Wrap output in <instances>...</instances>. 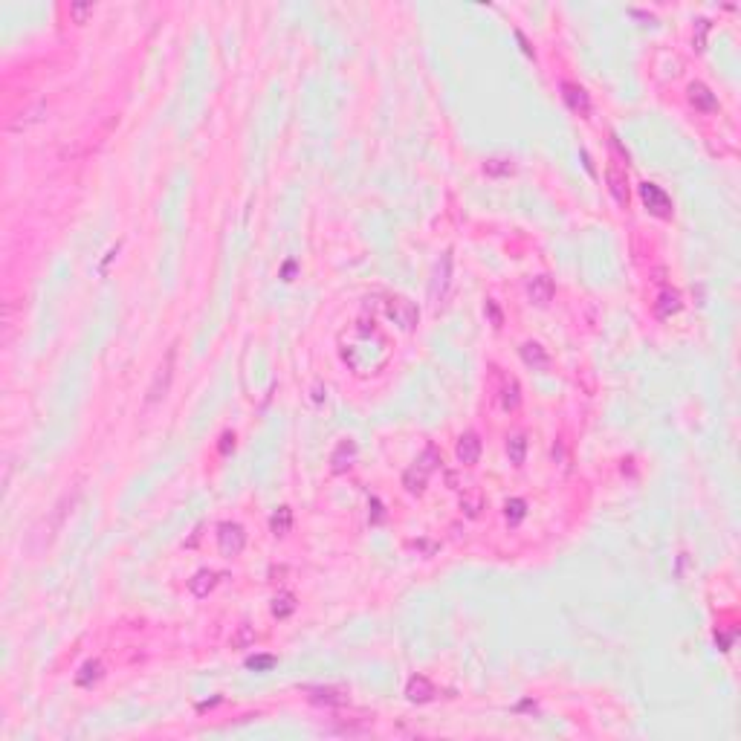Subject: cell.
<instances>
[{
  "label": "cell",
  "instance_id": "obj_1",
  "mask_svg": "<svg viewBox=\"0 0 741 741\" xmlns=\"http://www.w3.org/2000/svg\"><path fill=\"white\" fill-rule=\"evenodd\" d=\"M438 463H440V455H438V449L435 446H428V449H423V455L412 463V467L406 469V475H403V486L412 492V496H420V492L426 489V481H428V475L438 469Z\"/></svg>",
  "mask_w": 741,
  "mask_h": 741
},
{
  "label": "cell",
  "instance_id": "obj_2",
  "mask_svg": "<svg viewBox=\"0 0 741 741\" xmlns=\"http://www.w3.org/2000/svg\"><path fill=\"white\" fill-rule=\"evenodd\" d=\"M174 359H177V348H168V351H165V359H163L160 368H157V377H153V383H151V388H148L145 403H160V399L168 394L171 380H174Z\"/></svg>",
  "mask_w": 741,
  "mask_h": 741
},
{
  "label": "cell",
  "instance_id": "obj_3",
  "mask_svg": "<svg viewBox=\"0 0 741 741\" xmlns=\"http://www.w3.org/2000/svg\"><path fill=\"white\" fill-rule=\"evenodd\" d=\"M385 313L394 325H399L403 330H414L417 327V319H420V310H417V304L403 298V296H394L385 301Z\"/></svg>",
  "mask_w": 741,
  "mask_h": 741
},
{
  "label": "cell",
  "instance_id": "obj_4",
  "mask_svg": "<svg viewBox=\"0 0 741 741\" xmlns=\"http://www.w3.org/2000/svg\"><path fill=\"white\" fill-rule=\"evenodd\" d=\"M640 197L646 203V209L655 214V218H672V200L669 194L660 189L655 182H643L640 185Z\"/></svg>",
  "mask_w": 741,
  "mask_h": 741
},
{
  "label": "cell",
  "instance_id": "obj_5",
  "mask_svg": "<svg viewBox=\"0 0 741 741\" xmlns=\"http://www.w3.org/2000/svg\"><path fill=\"white\" fill-rule=\"evenodd\" d=\"M218 547L223 556H240V550L246 547V533L240 524L235 521H223L218 527Z\"/></svg>",
  "mask_w": 741,
  "mask_h": 741
},
{
  "label": "cell",
  "instance_id": "obj_6",
  "mask_svg": "<svg viewBox=\"0 0 741 741\" xmlns=\"http://www.w3.org/2000/svg\"><path fill=\"white\" fill-rule=\"evenodd\" d=\"M605 182H608V192H611V197L617 200V206L629 209L631 192H629V177H626V171L617 165V163H611V165L605 168Z\"/></svg>",
  "mask_w": 741,
  "mask_h": 741
},
{
  "label": "cell",
  "instance_id": "obj_7",
  "mask_svg": "<svg viewBox=\"0 0 741 741\" xmlns=\"http://www.w3.org/2000/svg\"><path fill=\"white\" fill-rule=\"evenodd\" d=\"M562 99H565V105H568L576 116H582V119L591 116V96L585 93V87H579V84H573V81H562Z\"/></svg>",
  "mask_w": 741,
  "mask_h": 741
},
{
  "label": "cell",
  "instance_id": "obj_8",
  "mask_svg": "<svg viewBox=\"0 0 741 741\" xmlns=\"http://www.w3.org/2000/svg\"><path fill=\"white\" fill-rule=\"evenodd\" d=\"M449 281H452V252H443V258L438 261V269H435V281H431V301L440 304L446 298Z\"/></svg>",
  "mask_w": 741,
  "mask_h": 741
},
{
  "label": "cell",
  "instance_id": "obj_9",
  "mask_svg": "<svg viewBox=\"0 0 741 741\" xmlns=\"http://www.w3.org/2000/svg\"><path fill=\"white\" fill-rule=\"evenodd\" d=\"M689 105L701 113H716L718 110V99H716V93L709 90L704 81H692L689 84Z\"/></svg>",
  "mask_w": 741,
  "mask_h": 741
},
{
  "label": "cell",
  "instance_id": "obj_10",
  "mask_svg": "<svg viewBox=\"0 0 741 741\" xmlns=\"http://www.w3.org/2000/svg\"><path fill=\"white\" fill-rule=\"evenodd\" d=\"M498 377V406L504 409V412H515L518 409V403H521V385H518V380H513V377H501V374H496Z\"/></svg>",
  "mask_w": 741,
  "mask_h": 741
},
{
  "label": "cell",
  "instance_id": "obj_11",
  "mask_svg": "<svg viewBox=\"0 0 741 741\" xmlns=\"http://www.w3.org/2000/svg\"><path fill=\"white\" fill-rule=\"evenodd\" d=\"M354 460H356V443L354 440H339L333 455H330V469L336 475H342V472H348L354 467Z\"/></svg>",
  "mask_w": 741,
  "mask_h": 741
},
{
  "label": "cell",
  "instance_id": "obj_12",
  "mask_svg": "<svg viewBox=\"0 0 741 741\" xmlns=\"http://www.w3.org/2000/svg\"><path fill=\"white\" fill-rule=\"evenodd\" d=\"M455 455H457V460L463 463V467H475L478 457H481V438L475 435V431H467V435H460Z\"/></svg>",
  "mask_w": 741,
  "mask_h": 741
},
{
  "label": "cell",
  "instance_id": "obj_13",
  "mask_svg": "<svg viewBox=\"0 0 741 741\" xmlns=\"http://www.w3.org/2000/svg\"><path fill=\"white\" fill-rule=\"evenodd\" d=\"M553 293H556V287H553V278H550V275H536L533 281L527 284V296H530V301L539 304V307H547V304L553 301Z\"/></svg>",
  "mask_w": 741,
  "mask_h": 741
},
{
  "label": "cell",
  "instance_id": "obj_14",
  "mask_svg": "<svg viewBox=\"0 0 741 741\" xmlns=\"http://www.w3.org/2000/svg\"><path fill=\"white\" fill-rule=\"evenodd\" d=\"M681 307H684L681 293L672 290V287H666V290H660V296H658V301H655V313H658V319H669V316H675V313H681Z\"/></svg>",
  "mask_w": 741,
  "mask_h": 741
},
{
  "label": "cell",
  "instance_id": "obj_15",
  "mask_svg": "<svg viewBox=\"0 0 741 741\" xmlns=\"http://www.w3.org/2000/svg\"><path fill=\"white\" fill-rule=\"evenodd\" d=\"M435 695H438L435 687H431V681H428V677H423V675H414L412 681L406 684V698H409L412 704H426V701H431Z\"/></svg>",
  "mask_w": 741,
  "mask_h": 741
},
{
  "label": "cell",
  "instance_id": "obj_16",
  "mask_svg": "<svg viewBox=\"0 0 741 741\" xmlns=\"http://www.w3.org/2000/svg\"><path fill=\"white\" fill-rule=\"evenodd\" d=\"M521 359H524V365L533 368V370H547L550 368V356L544 354V348L539 342H524L521 345Z\"/></svg>",
  "mask_w": 741,
  "mask_h": 741
},
{
  "label": "cell",
  "instance_id": "obj_17",
  "mask_svg": "<svg viewBox=\"0 0 741 741\" xmlns=\"http://www.w3.org/2000/svg\"><path fill=\"white\" fill-rule=\"evenodd\" d=\"M214 585H218V573H214V571H197V573L189 579V591H192L197 600H203V597H209V594L214 591Z\"/></svg>",
  "mask_w": 741,
  "mask_h": 741
},
{
  "label": "cell",
  "instance_id": "obj_18",
  "mask_svg": "<svg viewBox=\"0 0 741 741\" xmlns=\"http://www.w3.org/2000/svg\"><path fill=\"white\" fill-rule=\"evenodd\" d=\"M307 692H310V698L316 704H327V706H339V704L348 701L345 689H333V687H307Z\"/></svg>",
  "mask_w": 741,
  "mask_h": 741
},
{
  "label": "cell",
  "instance_id": "obj_19",
  "mask_svg": "<svg viewBox=\"0 0 741 741\" xmlns=\"http://www.w3.org/2000/svg\"><path fill=\"white\" fill-rule=\"evenodd\" d=\"M41 113H44V105L38 102V105H33V107L21 110L6 128H9L12 134H18V131H23V128H29V125H35V122H41Z\"/></svg>",
  "mask_w": 741,
  "mask_h": 741
},
{
  "label": "cell",
  "instance_id": "obj_20",
  "mask_svg": "<svg viewBox=\"0 0 741 741\" xmlns=\"http://www.w3.org/2000/svg\"><path fill=\"white\" fill-rule=\"evenodd\" d=\"M269 530L272 536H287L293 530V510L290 507H278L269 518Z\"/></svg>",
  "mask_w": 741,
  "mask_h": 741
},
{
  "label": "cell",
  "instance_id": "obj_21",
  "mask_svg": "<svg viewBox=\"0 0 741 741\" xmlns=\"http://www.w3.org/2000/svg\"><path fill=\"white\" fill-rule=\"evenodd\" d=\"M513 171H515V165H513V160H507V157H492V160H486V163H484V174H486V177H492V180L510 177Z\"/></svg>",
  "mask_w": 741,
  "mask_h": 741
},
{
  "label": "cell",
  "instance_id": "obj_22",
  "mask_svg": "<svg viewBox=\"0 0 741 741\" xmlns=\"http://www.w3.org/2000/svg\"><path fill=\"white\" fill-rule=\"evenodd\" d=\"M484 507V496H481V489H469V492H463L460 496V510L467 513L469 518H475Z\"/></svg>",
  "mask_w": 741,
  "mask_h": 741
},
{
  "label": "cell",
  "instance_id": "obj_23",
  "mask_svg": "<svg viewBox=\"0 0 741 741\" xmlns=\"http://www.w3.org/2000/svg\"><path fill=\"white\" fill-rule=\"evenodd\" d=\"M102 677V663L99 660H90V663H84L81 666V672L76 675V684L78 687H93Z\"/></svg>",
  "mask_w": 741,
  "mask_h": 741
},
{
  "label": "cell",
  "instance_id": "obj_24",
  "mask_svg": "<svg viewBox=\"0 0 741 741\" xmlns=\"http://www.w3.org/2000/svg\"><path fill=\"white\" fill-rule=\"evenodd\" d=\"M507 455H510V463L521 467L524 455H527V438H524V435H513V438L507 440Z\"/></svg>",
  "mask_w": 741,
  "mask_h": 741
},
{
  "label": "cell",
  "instance_id": "obj_25",
  "mask_svg": "<svg viewBox=\"0 0 741 741\" xmlns=\"http://www.w3.org/2000/svg\"><path fill=\"white\" fill-rule=\"evenodd\" d=\"M255 643V629L252 626H238V631H235V637H232V648H250Z\"/></svg>",
  "mask_w": 741,
  "mask_h": 741
},
{
  "label": "cell",
  "instance_id": "obj_26",
  "mask_svg": "<svg viewBox=\"0 0 741 741\" xmlns=\"http://www.w3.org/2000/svg\"><path fill=\"white\" fill-rule=\"evenodd\" d=\"M293 611H296V600H293L290 594L275 597V602H272V614H275V617H290Z\"/></svg>",
  "mask_w": 741,
  "mask_h": 741
},
{
  "label": "cell",
  "instance_id": "obj_27",
  "mask_svg": "<svg viewBox=\"0 0 741 741\" xmlns=\"http://www.w3.org/2000/svg\"><path fill=\"white\" fill-rule=\"evenodd\" d=\"M524 515H527V504H524L521 498L507 501V521H510V524H518Z\"/></svg>",
  "mask_w": 741,
  "mask_h": 741
},
{
  "label": "cell",
  "instance_id": "obj_28",
  "mask_svg": "<svg viewBox=\"0 0 741 741\" xmlns=\"http://www.w3.org/2000/svg\"><path fill=\"white\" fill-rule=\"evenodd\" d=\"M275 666V658L272 655H255L246 660V669H252V672H269Z\"/></svg>",
  "mask_w": 741,
  "mask_h": 741
},
{
  "label": "cell",
  "instance_id": "obj_29",
  "mask_svg": "<svg viewBox=\"0 0 741 741\" xmlns=\"http://www.w3.org/2000/svg\"><path fill=\"white\" fill-rule=\"evenodd\" d=\"M70 15H73L76 23H84V21L93 15V4H73V6H70Z\"/></svg>",
  "mask_w": 741,
  "mask_h": 741
},
{
  "label": "cell",
  "instance_id": "obj_30",
  "mask_svg": "<svg viewBox=\"0 0 741 741\" xmlns=\"http://www.w3.org/2000/svg\"><path fill=\"white\" fill-rule=\"evenodd\" d=\"M486 313H489L492 325H496V327H501V310L496 307V301H486Z\"/></svg>",
  "mask_w": 741,
  "mask_h": 741
},
{
  "label": "cell",
  "instance_id": "obj_31",
  "mask_svg": "<svg viewBox=\"0 0 741 741\" xmlns=\"http://www.w3.org/2000/svg\"><path fill=\"white\" fill-rule=\"evenodd\" d=\"M221 440H223V443H221V452H223V455H226V452H229V449H232V446H235V435H229V431H226V435H223V438H221Z\"/></svg>",
  "mask_w": 741,
  "mask_h": 741
},
{
  "label": "cell",
  "instance_id": "obj_32",
  "mask_svg": "<svg viewBox=\"0 0 741 741\" xmlns=\"http://www.w3.org/2000/svg\"><path fill=\"white\" fill-rule=\"evenodd\" d=\"M293 272H296V264L290 261V264H284V272H281V278H284V281H293Z\"/></svg>",
  "mask_w": 741,
  "mask_h": 741
},
{
  "label": "cell",
  "instance_id": "obj_33",
  "mask_svg": "<svg viewBox=\"0 0 741 741\" xmlns=\"http://www.w3.org/2000/svg\"><path fill=\"white\" fill-rule=\"evenodd\" d=\"M515 38H518V44H521V49L527 52V55H533V49H530V44H527V38H524L521 33H515Z\"/></svg>",
  "mask_w": 741,
  "mask_h": 741
}]
</instances>
